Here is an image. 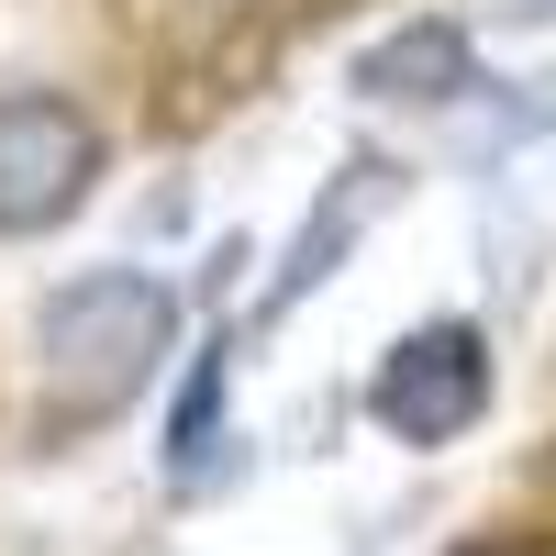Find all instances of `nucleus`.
Instances as JSON below:
<instances>
[{
  "instance_id": "1",
  "label": "nucleus",
  "mask_w": 556,
  "mask_h": 556,
  "mask_svg": "<svg viewBox=\"0 0 556 556\" xmlns=\"http://www.w3.org/2000/svg\"><path fill=\"white\" fill-rule=\"evenodd\" d=\"M178 356V290L146 267H89L34 312V424L45 434H101L156 390Z\"/></svg>"
},
{
  "instance_id": "2",
  "label": "nucleus",
  "mask_w": 556,
  "mask_h": 556,
  "mask_svg": "<svg viewBox=\"0 0 556 556\" xmlns=\"http://www.w3.org/2000/svg\"><path fill=\"white\" fill-rule=\"evenodd\" d=\"M490 412V345L479 323H424V334H401L379 356V379H367V424L390 445H456Z\"/></svg>"
},
{
  "instance_id": "3",
  "label": "nucleus",
  "mask_w": 556,
  "mask_h": 556,
  "mask_svg": "<svg viewBox=\"0 0 556 556\" xmlns=\"http://www.w3.org/2000/svg\"><path fill=\"white\" fill-rule=\"evenodd\" d=\"M101 178V134L89 112L45 101V89H0V235H45L67 223Z\"/></svg>"
},
{
  "instance_id": "4",
  "label": "nucleus",
  "mask_w": 556,
  "mask_h": 556,
  "mask_svg": "<svg viewBox=\"0 0 556 556\" xmlns=\"http://www.w3.org/2000/svg\"><path fill=\"white\" fill-rule=\"evenodd\" d=\"M379 212H401V167H390V156H345V167H334V190L312 201L301 245L278 256V290H267V312H301V301L323 290V278H334V267L356 256V235H367Z\"/></svg>"
},
{
  "instance_id": "5",
  "label": "nucleus",
  "mask_w": 556,
  "mask_h": 556,
  "mask_svg": "<svg viewBox=\"0 0 556 556\" xmlns=\"http://www.w3.org/2000/svg\"><path fill=\"white\" fill-rule=\"evenodd\" d=\"M345 89L356 101H424V112H445V101L479 89V45H468V23H401L379 45H356Z\"/></svg>"
},
{
  "instance_id": "6",
  "label": "nucleus",
  "mask_w": 556,
  "mask_h": 556,
  "mask_svg": "<svg viewBox=\"0 0 556 556\" xmlns=\"http://www.w3.org/2000/svg\"><path fill=\"white\" fill-rule=\"evenodd\" d=\"M223 356H235V345H201L190 390H178V412H167V468H178V479H201V456L223 445V434H212V424H223Z\"/></svg>"
}]
</instances>
